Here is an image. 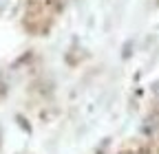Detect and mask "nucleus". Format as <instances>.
<instances>
[{"instance_id": "4", "label": "nucleus", "mask_w": 159, "mask_h": 154, "mask_svg": "<svg viewBox=\"0 0 159 154\" xmlns=\"http://www.w3.org/2000/svg\"><path fill=\"white\" fill-rule=\"evenodd\" d=\"M0 145H2V130H0Z\"/></svg>"}, {"instance_id": "2", "label": "nucleus", "mask_w": 159, "mask_h": 154, "mask_svg": "<svg viewBox=\"0 0 159 154\" xmlns=\"http://www.w3.org/2000/svg\"><path fill=\"white\" fill-rule=\"evenodd\" d=\"M5 95H7V84H5L2 79H0V101L5 99Z\"/></svg>"}, {"instance_id": "3", "label": "nucleus", "mask_w": 159, "mask_h": 154, "mask_svg": "<svg viewBox=\"0 0 159 154\" xmlns=\"http://www.w3.org/2000/svg\"><path fill=\"white\" fill-rule=\"evenodd\" d=\"M155 97L159 99V84H155Z\"/></svg>"}, {"instance_id": "1", "label": "nucleus", "mask_w": 159, "mask_h": 154, "mask_svg": "<svg viewBox=\"0 0 159 154\" xmlns=\"http://www.w3.org/2000/svg\"><path fill=\"white\" fill-rule=\"evenodd\" d=\"M142 132L148 134V137H159V112H152L144 119Z\"/></svg>"}]
</instances>
